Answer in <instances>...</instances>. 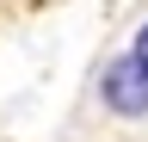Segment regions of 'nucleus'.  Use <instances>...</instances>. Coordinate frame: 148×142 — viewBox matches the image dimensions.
<instances>
[{
    "instance_id": "f257e3e1",
    "label": "nucleus",
    "mask_w": 148,
    "mask_h": 142,
    "mask_svg": "<svg viewBox=\"0 0 148 142\" xmlns=\"http://www.w3.org/2000/svg\"><path fill=\"white\" fill-rule=\"evenodd\" d=\"M92 93H99V105H105L111 117L136 123V117H148V68L130 56V49H117V56H105V62H99Z\"/></svg>"
},
{
    "instance_id": "f03ea898",
    "label": "nucleus",
    "mask_w": 148,
    "mask_h": 142,
    "mask_svg": "<svg viewBox=\"0 0 148 142\" xmlns=\"http://www.w3.org/2000/svg\"><path fill=\"white\" fill-rule=\"evenodd\" d=\"M130 56H136V62H142V68H148V19H142V25H136V37H130Z\"/></svg>"
}]
</instances>
